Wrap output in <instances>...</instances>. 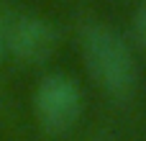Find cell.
I'll use <instances>...</instances> for the list:
<instances>
[{"label": "cell", "instance_id": "6da1fadb", "mask_svg": "<svg viewBox=\"0 0 146 141\" xmlns=\"http://www.w3.org/2000/svg\"><path fill=\"white\" fill-rule=\"evenodd\" d=\"M80 51L92 80L115 98H126L136 87V59L126 39L105 23H87L80 31Z\"/></svg>", "mask_w": 146, "mask_h": 141}, {"label": "cell", "instance_id": "7a4b0ae2", "mask_svg": "<svg viewBox=\"0 0 146 141\" xmlns=\"http://www.w3.org/2000/svg\"><path fill=\"white\" fill-rule=\"evenodd\" d=\"M33 116L46 134L56 136L69 131L82 116L80 85L64 72H51L41 77L33 90Z\"/></svg>", "mask_w": 146, "mask_h": 141}, {"label": "cell", "instance_id": "3957f363", "mask_svg": "<svg viewBox=\"0 0 146 141\" xmlns=\"http://www.w3.org/2000/svg\"><path fill=\"white\" fill-rule=\"evenodd\" d=\"M59 46V31L41 15L21 13L5 18V57L21 64H44Z\"/></svg>", "mask_w": 146, "mask_h": 141}, {"label": "cell", "instance_id": "277c9868", "mask_svg": "<svg viewBox=\"0 0 146 141\" xmlns=\"http://www.w3.org/2000/svg\"><path fill=\"white\" fill-rule=\"evenodd\" d=\"M133 36H136V41L146 46V3L139 8V13L133 15Z\"/></svg>", "mask_w": 146, "mask_h": 141}, {"label": "cell", "instance_id": "5b68a950", "mask_svg": "<svg viewBox=\"0 0 146 141\" xmlns=\"http://www.w3.org/2000/svg\"><path fill=\"white\" fill-rule=\"evenodd\" d=\"M5 59V13L0 5V62Z\"/></svg>", "mask_w": 146, "mask_h": 141}]
</instances>
